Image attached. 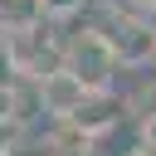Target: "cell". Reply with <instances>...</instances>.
Masks as SVG:
<instances>
[{
    "instance_id": "6da1fadb",
    "label": "cell",
    "mask_w": 156,
    "mask_h": 156,
    "mask_svg": "<svg viewBox=\"0 0 156 156\" xmlns=\"http://www.w3.org/2000/svg\"><path fill=\"white\" fill-rule=\"evenodd\" d=\"M93 29L107 39V49L122 68H151L156 63V20H146L141 10L107 5V10H98Z\"/></svg>"
},
{
    "instance_id": "7a4b0ae2",
    "label": "cell",
    "mask_w": 156,
    "mask_h": 156,
    "mask_svg": "<svg viewBox=\"0 0 156 156\" xmlns=\"http://www.w3.org/2000/svg\"><path fill=\"white\" fill-rule=\"evenodd\" d=\"M63 68H68L73 78H83V88H112L122 63L112 58L107 39L88 24V29H73V34L63 39Z\"/></svg>"
},
{
    "instance_id": "3957f363",
    "label": "cell",
    "mask_w": 156,
    "mask_h": 156,
    "mask_svg": "<svg viewBox=\"0 0 156 156\" xmlns=\"http://www.w3.org/2000/svg\"><path fill=\"white\" fill-rule=\"evenodd\" d=\"M132 107H127V98L117 93V88H93L83 102H78V112L63 122V127H73L78 136H88V141H98V136H107L122 117H127Z\"/></svg>"
},
{
    "instance_id": "277c9868",
    "label": "cell",
    "mask_w": 156,
    "mask_h": 156,
    "mask_svg": "<svg viewBox=\"0 0 156 156\" xmlns=\"http://www.w3.org/2000/svg\"><path fill=\"white\" fill-rule=\"evenodd\" d=\"M34 88H39V102H44V112H49L54 122H68V117L78 112V102L93 93V88H83V78H73L68 68H54V73H44Z\"/></svg>"
},
{
    "instance_id": "5b68a950",
    "label": "cell",
    "mask_w": 156,
    "mask_h": 156,
    "mask_svg": "<svg viewBox=\"0 0 156 156\" xmlns=\"http://www.w3.org/2000/svg\"><path fill=\"white\" fill-rule=\"evenodd\" d=\"M44 24V5L39 0H0V34H20Z\"/></svg>"
},
{
    "instance_id": "8992f818",
    "label": "cell",
    "mask_w": 156,
    "mask_h": 156,
    "mask_svg": "<svg viewBox=\"0 0 156 156\" xmlns=\"http://www.w3.org/2000/svg\"><path fill=\"white\" fill-rule=\"evenodd\" d=\"M39 5H44V20L49 24H68V20H78L88 10V0H39Z\"/></svg>"
},
{
    "instance_id": "52a82bcc",
    "label": "cell",
    "mask_w": 156,
    "mask_h": 156,
    "mask_svg": "<svg viewBox=\"0 0 156 156\" xmlns=\"http://www.w3.org/2000/svg\"><path fill=\"white\" fill-rule=\"evenodd\" d=\"M15 83H24V78H20V63H15V54H10V39L0 34V93H10Z\"/></svg>"
},
{
    "instance_id": "ba28073f",
    "label": "cell",
    "mask_w": 156,
    "mask_h": 156,
    "mask_svg": "<svg viewBox=\"0 0 156 156\" xmlns=\"http://www.w3.org/2000/svg\"><path fill=\"white\" fill-rule=\"evenodd\" d=\"M24 141V127L15 117H0V156H15V146Z\"/></svg>"
},
{
    "instance_id": "9c48e42d",
    "label": "cell",
    "mask_w": 156,
    "mask_h": 156,
    "mask_svg": "<svg viewBox=\"0 0 156 156\" xmlns=\"http://www.w3.org/2000/svg\"><path fill=\"white\" fill-rule=\"evenodd\" d=\"M136 136H141L146 146H156V102H151V107L136 117Z\"/></svg>"
},
{
    "instance_id": "30bf717a",
    "label": "cell",
    "mask_w": 156,
    "mask_h": 156,
    "mask_svg": "<svg viewBox=\"0 0 156 156\" xmlns=\"http://www.w3.org/2000/svg\"><path fill=\"white\" fill-rule=\"evenodd\" d=\"M127 156H156V146H146V141H136V146H132Z\"/></svg>"
},
{
    "instance_id": "8fae6325",
    "label": "cell",
    "mask_w": 156,
    "mask_h": 156,
    "mask_svg": "<svg viewBox=\"0 0 156 156\" xmlns=\"http://www.w3.org/2000/svg\"><path fill=\"white\" fill-rule=\"evenodd\" d=\"M127 5H132V10H151V15H156V0H127Z\"/></svg>"
}]
</instances>
